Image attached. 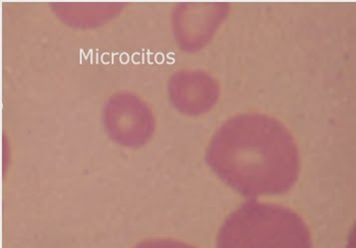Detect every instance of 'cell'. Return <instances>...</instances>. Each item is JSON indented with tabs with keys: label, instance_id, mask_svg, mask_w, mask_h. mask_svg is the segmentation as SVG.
I'll use <instances>...</instances> for the list:
<instances>
[{
	"label": "cell",
	"instance_id": "cell-3",
	"mask_svg": "<svg viewBox=\"0 0 356 248\" xmlns=\"http://www.w3.org/2000/svg\"><path fill=\"white\" fill-rule=\"evenodd\" d=\"M107 134L129 148L144 146L155 131V118L144 100L130 92H119L108 100L103 113Z\"/></svg>",
	"mask_w": 356,
	"mask_h": 248
},
{
	"label": "cell",
	"instance_id": "cell-1",
	"mask_svg": "<svg viewBox=\"0 0 356 248\" xmlns=\"http://www.w3.org/2000/svg\"><path fill=\"white\" fill-rule=\"evenodd\" d=\"M206 160L227 185L249 197L284 194L300 174L293 135L265 114H241L225 122L211 140Z\"/></svg>",
	"mask_w": 356,
	"mask_h": 248
},
{
	"label": "cell",
	"instance_id": "cell-4",
	"mask_svg": "<svg viewBox=\"0 0 356 248\" xmlns=\"http://www.w3.org/2000/svg\"><path fill=\"white\" fill-rule=\"evenodd\" d=\"M226 3H183L174 15L175 35L178 44L194 51L203 47L226 17Z\"/></svg>",
	"mask_w": 356,
	"mask_h": 248
},
{
	"label": "cell",
	"instance_id": "cell-2",
	"mask_svg": "<svg viewBox=\"0 0 356 248\" xmlns=\"http://www.w3.org/2000/svg\"><path fill=\"white\" fill-rule=\"evenodd\" d=\"M218 247H312L311 231L296 211L281 204L252 201L220 226Z\"/></svg>",
	"mask_w": 356,
	"mask_h": 248
},
{
	"label": "cell",
	"instance_id": "cell-5",
	"mask_svg": "<svg viewBox=\"0 0 356 248\" xmlns=\"http://www.w3.org/2000/svg\"><path fill=\"white\" fill-rule=\"evenodd\" d=\"M169 94L179 111L197 116L206 113L216 104L220 94L219 83L205 71H180L170 79Z\"/></svg>",
	"mask_w": 356,
	"mask_h": 248
}]
</instances>
